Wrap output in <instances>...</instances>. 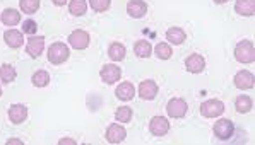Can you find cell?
I'll return each mask as SVG.
<instances>
[{"label":"cell","instance_id":"6da1fadb","mask_svg":"<svg viewBox=\"0 0 255 145\" xmlns=\"http://www.w3.org/2000/svg\"><path fill=\"white\" fill-rule=\"evenodd\" d=\"M69 57H70V50H69V46L65 45V43L57 41L48 48V62H50V64H53V65L65 64V62L69 60Z\"/></svg>","mask_w":255,"mask_h":145},{"label":"cell","instance_id":"7a4b0ae2","mask_svg":"<svg viewBox=\"0 0 255 145\" xmlns=\"http://www.w3.org/2000/svg\"><path fill=\"white\" fill-rule=\"evenodd\" d=\"M235 58L240 64H254L255 60V48L254 43L249 40H243L235 46Z\"/></svg>","mask_w":255,"mask_h":145},{"label":"cell","instance_id":"3957f363","mask_svg":"<svg viewBox=\"0 0 255 145\" xmlns=\"http://www.w3.org/2000/svg\"><path fill=\"white\" fill-rule=\"evenodd\" d=\"M225 113V103L219 99H207L201 104V115L204 118H218Z\"/></svg>","mask_w":255,"mask_h":145},{"label":"cell","instance_id":"277c9868","mask_svg":"<svg viewBox=\"0 0 255 145\" xmlns=\"http://www.w3.org/2000/svg\"><path fill=\"white\" fill-rule=\"evenodd\" d=\"M187 111H188V104H187L185 99H182V97H173V99L168 101L166 113H168L170 118L180 120L187 115Z\"/></svg>","mask_w":255,"mask_h":145},{"label":"cell","instance_id":"5b68a950","mask_svg":"<svg viewBox=\"0 0 255 145\" xmlns=\"http://www.w3.org/2000/svg\"><path fill=\"white\" fill-rule=\"evenodd\" d=\"M213 133H214L216 139H219V140H228V139H231V137H233V133H235L233 121L226 120V118L218 120L213 125Z\"/></svg>","mask_w":255,"mask_h":145},{"label":"cell","instance_id":"8992f818","mask_svg":"<svg viewBox=\"0 0 255 145\" xmlns=\"http://www.w3.org/2000/svg\"><path fill=\"white\" fill-rule=\"evenodd\" d=\"M100 77H101V80H103L105 84H115V82H119V80H120L122 70H120V67H119V65H115V64H107V65L101 67Z\"/></svg>","mask_w":255,"mask_h":145},{"label":"cell","instance_id":"52a82bcc","mask_svg":"<svg viewBox=\"0 0 255 145\" xmlns=\"http://www.w3.org/2000/svg\"><path fill=\"white\" fill-rule=\"evenodd\" d=\"M105 139H107L108 144H122L125 139H127V130H125L122 125L119 123H112L110 127L107 128V133H105Z\"/></svg>","mask_w":255,"mask_h":145},{"label":"cell","instance_id":"ba28073f","mask_svg":"<svg viewBox=\"0 0 255 145\" xmlns=\"http://www.w3.org/2000/svg\"><path fill=\"white\" fill-rule=\"evenodd\" d=\"M137 94H139L140 99L144 101H152L156 96H158V84L151 79H146L139 84V89H137Z\"/></svg>","mask_w":255,"mask_h":145},{"label":"cell","instance_id":"9c48e42d","mask_svg":"<svg viewBox=\"0 0 255 145\" xmlns=\"http://www.w3.org/2000/svg\"><path fill=\"white\" fill-rule=\"evenodd\" d=\"M69 45L74 50H86L89 46V34L82 29H76L69 34Z\"/></svg>","mask_w":255,"mask_h":145},{"label":"cell","instance_id":"30bf717a","mask_svg":"<svg viewBox=\"0 0 255 145\" xmlns=\"http://www.w3.org/2000/svg\"><path fill=\"white\" fill-rule=\"evenodd\" d=\"M185 69L190 73H201L206 70V58L201 53H190L185 58Z\"/></svg>","mask_w":255,"mask_h":145},{"label":"cell","instance_id":"8fae6325","mask_svg":"<svg viewBox=\"0 0 255 145\" xmlns=\"http://www.w3.org/2000/svg\"><path fill=\"white\" fill-rule=\"evenodd\" d=\"M149 132L154 137H164L168 132H170V121H168L164 116H154L149 121Z\"/></svg>","mask_w":255,"mask_h":145},{"label":"cell","instance_id":"7c38bea8","mask_svg":"<svg viewBox=\"0 0 255 145\" xmlns=\"http://www.w3.org/2000/svg\"><path fill=\"white\" fill-rule=\"evenodd\" d=\"M43 50H45V38L43 36H31L26 43V53L31 58L41 57Z\"/></svg>","mask_w":255,"mask_h":145},{"label":"cell","instance_id":"4fadbf2b","mask_svg":"<svg viewBox=\"0 0 255 145\" xmlns=\"http://www.w3.org/2000/svg\"><path fill=\"white\" fill-rule=\"evenodd\" d=\"M233 82L240 91H247V89H254L255 79H254L252 72H249V70H240V72H237Z\"/></svg>","mask_w":255,"mask_h":145},{"label":"cell","instance_id":"5bb4252c","mask_svg":"<svg viewBox=\"0 0 255 145\" xmlns=\"http://www.w3.org/2000/svg\"><path fill=\"white\" fill-rule=\"evenodd\" d=\"M3 41L7 43L9 48L17 50L24 45V33H21V31H17V29H7L5 33H3Z\"/></svg>","mask_w":255,"mask_h":145},{"label":"cell","instance_id":"9a60e30c","mask_svg":"<svg viewBox=\"0 0 255 145\" xmlns=\"http://www.w3.org/2000/svg\"><path fill=\"white\" fill-rule=\"evenodd\" d=\"M7 115H9V120L12 121L14 125H21L27 120L29 111H27V108L24 104H12L9 108V111H7Z\"/></svg>","mask_w":255,"mask_h":145},{"label":"cell","instance_id":"2e32d148","mask_svg":"<svg viewBox=\"0 0 255 145\" xmlns=\"http://www.w3.org/2000/svg\"><path fill=\"white\" fill-rule=\"evenodd\" d=\"M127 14L134 19H142L147 14V3L144 0H130L127 3Z\"/></svg>","mask_w":255,"mask_h":145},{"label":"cell","instance_id":"e0dca14e","mask_svg":"<svg viewBox=\"0 0 255 145\" xmlns=\"http://www.w3.org/2000/svg\"><path fill=\"white\" fill-rule=\"evenodd\" d=\"M115 96H117V99H120V101H130V99H134V96H135L134 84H132V82H122V84L117 85Z\"/></svg>","mask_w":255,"mask_h":145},{"label":"cell","instance_id":"ac0fdd59","mask_svg":"<svg viewBox=\"0 0 255 145\" xmlns=\"http://www.w3.org/2000/svg\"><path fill=\"white\" fill-rule=\"evenodd\" d=\"M235 12L243 17H252L255 14V0H237Z\"/></svg>","mask_w":255,"mask_h":145},{"label":"cell","instance_id":"d6986e66","mask_svg":"<svg viewBox=\"0 0 255 145\" xmlns=\"http://www.w3.org/2000/svg\"><path fill=\"white\" fill-rule=\"evenodd\" d=\"M187 40V34H185V31L182 29V27H170V29L166 31V41L168 43H171V45H176V46H180V45H183Z\"/></svg>","mask_w":255,"mask_h":145},{"label":"cell","instance_id":"ffe728a7","mask_svg":"<svg viewBox=\"0 0 255 145\" xmlns=\"http://www.w3.org/2000/svg\"><path fill=\"white\" fill-rule=\"evenodd\" d=\"M254 108V101L252 97L245 96V94H242V96H238L237 99H235V109H237L240 115H245V113H250Z\"/></svg>","mask_w":255,"mask_h":145},{"label":"cell","instance_id":"44dd1931","mask_svg":"<svg viewBox=\"0 0 255 145\" xmlns=\"http://www.w3.org/2000/svg\"><path fill=\"white\" fill-rule=\"evenodd\" d=\"M0 19H2V22L5 26L9 27H14L15 24H19L21 22V12L15 9H5L2 12V15H0Z\"/></svg>","mask_w":255,"mask_h":145},{"label":"cell","instance_id":"7402d4cb","mask_svg":"<svg viewBox=\"0 0 255 145\" xmlns=\"http://www.w3.org/2000/svg\"><path fill=\"white\" fill-rule=\"evenodd\" d=\"M127 55V50L122 43H112L108 46V57L112 58L113 62H122Z\"/></svg>","mask_w":255,"mask_h":145},{"label":"cell","instance_id":"603a6c76","mask_svg":"<svg viewBox=\"0 0 255 145\" xmlns=\"http://www.w3.org/2000/svg\"><path fill=\"white\" fill-rule=\"evenodd\" d=\"M134 53H135V57H139V58H149V57H151V53H152L151 43L146 41V40L135 41V45H134Z\"/></svg>","mask_w":255,"mask_h":145},{"label":"cell","instance_id":"cb8c5ba5","mask_svg":"<svg viewBox=\"0 0 255 145\" xmlns=\"http://www.w3.org/2000/svg\"><path fill=\"white\" fill-rule=\"evenodd\" d=\"M15 77H17V72H15L12 65L9 64L0 65V80H2V84H10V82L15 80Z\"/></svg>","mask_w":255,"mask_h":145},{"label":"cell","instance_id":"d4e9b609","mask_svg":"<svg viewBox=\"0 0 255 145\" xmlns=\"http://www.w3.org/2000/svg\"><path fill=\"white\" fill-rule=\"evenodd\" d=\"M86 10H88V0H70L69 2V12L76 17L84 15Z\"/></svg>","mask_w":255,"mask_h":145},{"label":"cell","instance_id":"484cf974","mask_svg":"<svg viewBox=\"0 0 255 145\" xmlns=\"http://www.w3.org/2000/svg\"><path fill=\"white\" fill-rule=\"evenodd\" d=\"M31 82L34 87H46L50 84V73L46 70H36L31 77Z\"/></svg>","mask_w":255,"mask_h":145},{"label":"cell","instance_id":"4316f807","mask_svg":"<svg viewBox=\"0 0 255 145\" xmlns=\"http://www.w3.org/2000/svg\"><path fill=\"white\" fill-rule=\"evenodd\" d=\"M154 53H156V57H158L159 60H170L171 55H173V50H171L170 43L163 41V43H158V45H156Z\"/></svg>","mask_w":255,"mask_h":145},{"label":"cell","instance_id":"83f0119b","mask_svg":"<svg viewBox=\"0 0 255 145\" xmlns=\"http://www.w3.org/2000/svg\"><path fill=\"white\" fill-rule=\"evenodd\" d=\"M19 7L27 15H33L40 9V0H19Z\"/></svg>","mask_w":255,"mask_h":145},{"label":"cell","instance_id":"f1b7e54d","mask_svg":"<svg viewBox=\"0 0 255 145\" xmlns=\"http://www.w3.org/2000/svg\"><path fill=\"white\" fill-rule=\"evenodd\" d=\"M132 116H134V111H132V108H128V106H120L115 111V118L117 121H120V123H128V121L132 120Z\"/></svg>","mask_w":255,"mask_h":145},{"label":"cell","instance_id":"f546056e","mask_svg":"<svg viewBox=\"0 0 255 145\" xmlns=\"http://www.w3.org/2000/svg\"><path fill=\"white\" fill-rule=\"evenodd\" d=\"M88 3L94 12H107L112 5V0H88Z\"/></svg>","mask_w":255,"mask_h":145},{"label":"cell","instance_id":"4dcf8cb0","mask_svg":"<svg viewBox=\"0 0 255 145\" xmlns=\"http://www.w3.org/2000/svg\"><path fill=\"white\" fill-rule=\"evenodd\" d=\"M38 31V24L36 21H33V19H26L24 22H22V33L24 34H29V36H34Z\"/></svg>","mask_w":255,"mask_h":145},{"label":"cell","instance_id":"1f68e13d","mask_svg":"<svg viewBox=\"0 0 255 145\" xmlns=\"http://www.w3.org/2000/svg\"><path fill=\"white\" fill-rule=\"evenodd\" d=\"M77 142L74 139H62L58 140V145H76Z\"/></svg>","mask_w":255,"mask_h":145},{"label":"cell","instance_id":"d6a6232c","mask_svg":"<svg viewBox=\"0 0 255 145\" xmlns=\"http://www.w3.org/2000/svg\"><path fill=\"white\" fill-rule=\"evenodd\" d=\"M22 145V140H19V139H10V140H7V145Z\"/></svg>","mask_w":255,"mask_h":145},{"label":"cell","instance_id":"836d02e7","mask_svg":"<svg viewBox=\"0 0 255 145\" xmlns=\"http://www.w3.org/2000/svg\"><path fill=\"white\" fill-rule=\"evenodd\" d=\"M52 2L55 3V5L62 7V5H65V3H67V2H69V0H52Z\"/></svg>","mask_w":255,"mask_h":145},{"label":"cell","instance_id":"e575fe53","mask_svg":"<svg viewBox=\"0 0 255 145\" xmlns=\"http://www.w3.org/2000/svg\"><path fill=\"white\" fill-rule=\"evenodd\" d=\"M216 3H226V2H230V0H214Z\"/></svg>","mask_w":255,"mask_h":145},{"label":"cell","instance_id":"d590c367","mask_svg":"<svg viewBox=\"0 0 255 145\" xmlns=\"http://www.w3.org/2000/svg\"><path fill=\"white\" fill-rule=\"evenodd\" d=\"M0 96H2V87H0Z\"/></svg>","mask_w":255,"mask_h":145}]
</instances>
